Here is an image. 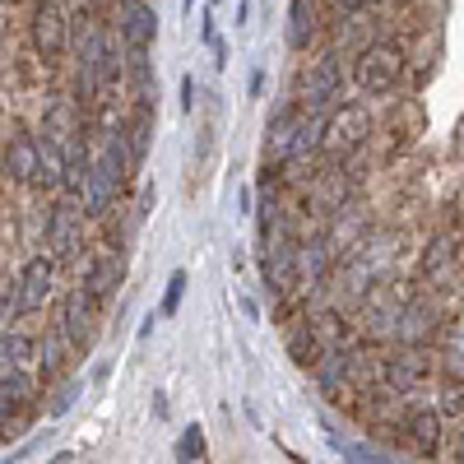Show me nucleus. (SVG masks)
<instances>
[{"mask_svg": "<svg viewBox=\"0 0 464 464\" xmlns=\"http://www.w3.org/2000/svg\"><path fill=\"white\" fill-rule=\"evenodd\" d=\"M33 362H37V339L28 330H5L0 334V376L28 372Z\"/></svg>", "mask_w": 464, "mask_h": 464, "instance_id": "nucleus-16", "label": "nucleus"}, {"mask_svg": "<svg viewBox=\"0 0 464 464\" xmlns=\"http://www.w3.org/2000/svg\"><path fill=\"white\" fill-rule=\"evenodd\" d=\"M418 279L428 284V288H437V293H450V284L459 279L450 237H432L428 242V251H422V260H418Z\"/></svg>", "mask_w": 464, "mask_h": 464, "instance_id": "nucleus-10", "label": "nucleus"}, {"mask_svg": "<svg viewBox=\"0 0 464 464\" xmlns=\"http://www.w3.org/2000/svg\"><path fill=\"white\" fill-rule=\"evenodd\" d=\"M437 330H441V321H437V312H432V302H404L400 306V316H395V343L400 348H428L432 339H437Z\"/></svg>", "mask_w": 464, "mask_h": 464, "instance_id": "nucleus-8", "label": "nucleus"}, {"mask_svg": "<svg viewBox=\"0 0 464 464\" xmlns=\"http://www.w3.org/2000/svg\"><path fill=\"white\" fill-rule=\"evenodd\" d=\"M339 93H343V65H339V56H321V61L306 65L302 98H297L302 111H330L339 102Z\"/></svg>", "mask_w": 464, "mask_h": 464, "instance_id": "nucleus-5", "label": "nucleus"}, {"mask_svg": "<svg viewBox=\"0 0 464 464\" xmlns=\"http://www.w3.org/2000/svg\"><path fill=\"white\" fill-rule=\"evenodd\" d=\"M372 5V0H334V10H348V14H353V10H367Z\"/></svg>", "mask_w": 464, "mask_h": 464, "instance_id": "nucleus-26", "label": "nucleus"}, {"mask_svg": "<svg viewBox=\"0 0 464 464\" xmlns=\"http://www.w3.org/2000/svg\"><path fill=\"white\" fill-rule=\"evenodd\" d=\"M5 177L19 181V186H37V135L19 130L5 144Z\"/></svg>", "mask_w": 464, "mask_h": 464, "instance_id": "nucleus-13", "label": "nucleus"}, {"mask_svg": "<svg viewBox=\"0 0 464 464\" xmlns=\"http://www.w3.org/2000/svg\"><path fill=\"white\" fill-rule=\"evenodd\" d=\"M455 459H464V432L455 437Z\"/></svg>", "mask_w": 464, "mask_h": 464, "instance_id": "nucleus-30", "label": "nucleus"}, {"mask_svg": "<svg viewBox=\"0 0 464 464\" xmlns=\"http://www.w3.org/2000/svg\"><path fill=\"white\" fill-rule=\"evenodd\" d=\"M28 37H33L37 56H43L47 65L70 52V19L61 14L56 0H37V5H33V14H28Z\"/></svg>", "mask_w": 464, "mask_h": 464, "instance_id": "nucleus-3", "label": "nucleus"}, {"mask_svg": "<svg viewBox=\"0 0 464 464\" xmlns=\"http://www.w3.org/2000/svg\"><path fill=\"white\" fill-rule=\"evenodd\" d=\"M121 43L130 47V56L159 43V10L149 0H126L121 5Z\"/></svg>", "mask_w": 464, "mask_h": 464, "instance_id": "nucleus-9", "label": "nucleus"}, {"mask_svg": "<svg viewBox=\"0 0 464 464\" xmlns=\"http://www.w3.org/2000/svg\"><path fill=\"white\" fill-rule=\"evenodd\" d=\"M321 353H325V348H321V339H316V330L312 325H297V330H288V358L297 362V367H316L321 362Z\"/></svg>", "mask_w": 464, "mask_h": 464, "instance_id": "nucleus-18", "label": "nucleus"}, {"mask_svg": "<svg viewBox=\"0 0 464 464\" xmlns=\"http://www.w3.org/2000/svg\"><path fill=\"white\" fill-rule=\"evenodd\" d=\"M404 441L418 455H437L441 450V413L437 409H413L404 418Z\"/></svg>", "mask_w": 464, "mask_h": 464, "instance_id": "nucleus-14", "label": "nucleus"}, {"mask_svg": "<svg viewBox=\"0 0 464 464\" xmlns=\"http://www.w3.org/2000/svg\"><path fill=\"white\" fill-rule=\"evenodd\" d=\"M181 297H186V269H177V275L168 279V293H163V312H159V316H177Z\"/></svg>", "mask_w": 464, "mask_h": 464, "instance_id": "nucleus-23", "label": "nucleus"}, {"mask_svg": "<svg viewBox=\"0 0 464 464\" xmlns=\"http://www.w3.org/2000/svg\"><path fill=\"white\" fill-rule=\"evenodd\" d=\"M89 168H93V149H89V135H70L65 140V177H61V190L80 200L84 186H89Z\"/></svg>", "mask_w": 464, "mask_h": 464, "instance_id": "nucleus-12", "label": "nucleus"}, {"mask_svg": "<svg viewBox=\"0 0 464 464\" xmlns=\"http://www.w3.org/2000/svg\"><path fill=\"white\" fill-rule=\"evenodd\" d=\"M93 306H98V297L84 284H74L65 293V302H61V339L70 348H84L93 339Z\"/></svg>", "mask_w": 464, "mask_h": 464, "instance_id": "nucleus-7", "label": "nucleus"}, {"mask_svg": "<svg viewBox=\"0 0 464 464\" xmlns=\"http://www.w3.org/2000/svg\"><path fill=\"white\" fill-rule=\"evenodd\" d=\"M84 218L89 214H74V196H65L52 214H47V246L56 251V260H74L84 246Z\"/></svg>", "mask_w": 464, "mask_h": 464, "instance_id": "nucleus-6", "label": "nucleus"}, {"mask_svg": "<svg viewBox=\"0 0 464 464\" xmlns=\"http://www.w3.org/2000/svg\"><path fill=\"white\" fill-rule=\"evenodd\" d=\"M441 372H446V381L464 385V325L455 330V339H450V348H446V362H441Z\"/></svg>", "mask_w": 464, "mask_h": 464, "instance_id": "nucleus-21", "label": "nucleus"}, {"mask_svg": "<svg viewBox=\"0 0 464 464\" xmlns=\"http://www.w3.org/2000/svg\"><path fill=\"white\" fill-rule=\"evenodd\" d=\"M121 275H126V265H121V256H111V251H98L93 260H89V269H84V288L98 297V302H107L116 288H121Z\"/></svg>", "mask_w": 464, "mask_h": 464, "instance_id": "nucleus-15", "label": "nucleus"}, {"mask_svg": "<svg viewBox=\"0 0 464 464\" xmlns=\"http://www.w3.org/2000/svg\"><path fill=\"white\" fill-rule=\"evenodd\" d=\"M70 404H74V385H65V391L56 395V404H52V413H65Z\"/></svg>", "mask_w": 464, "mask_h": 464, "instance_id": "nucleus-24", "label": "nucleus"}, {"mask_svg": "<svg viewBox=\"0 0 464 464\" xmlns=\"http://www.w3.org/2000/svg\"><path fill=\"white\" fill-rule=\"evenodd\" d=\"M260 89H265V74H260V70H251V98H260Z\"/></svg>", "mask_w": 464, "mask_h": 464, "instance_id": "nucleus-28", "label": "nucleus"}, {"mask_svg": "<svg viewBox=\"0 0 464 464\" xmlns=\"http://www.w3.org/2000/svg\"><path fill=\"white\" fill-rule=\"evenodd\" d=\"M52 464H74V455H70V450H61V455H52Z\"/></svg>", "mask_w": 464, "mask_h": 464, "instance_id": "nucleus-29", "label": "nucleus"}, {"mask_svg": "<svg viewBox=\"0 0 464 464\" xmlns=\"http://www.w3.org/2000/svg\"><path fill=\"white\" fill-rule=\"evenodd\" d=\"M400 80H404V52H400V43H372V47L358 52V61H353V84H358L362 93L381 98V93H391Z\"/></svg>", "mask_w": 464, "mask_h": 464, "instance_id": "nucleus-2", "label": "nucleus"}, {"mask_svg": "<svg viewBox=\"0 0 464 464\" xmlns=\"http://www.w3.org/2000/svg\"><path fill=\"white\" fill-rule=\"evenodd\" d=\"M56 288V256H33L24 269H19V279H14V312L19 316H33V312H43L47 297Z\"/></svg>", "mask_w": 464, "mask_h": 464, "instance_id": "nucleus-4", "label": "nucleus"}, {"mask_svg": "<svg viewBox=\"0 0 464 464\" xmlns=\"http://www.w3.org/2000/svg\"><path fill=\"white\" fill-rule=\"evenodd\" d=\"M372 140V111L362 102H334L321 121V153L343 163L348 153H358Z\"/></svg>", "mask_w": 464, "mask_h": 464, "instance_id": "nucleus-1", "label": "nucleus"}, {"mask_svg": "<svg viewBox=\"0 0 464 464\" xmlns=\"http://www.w3.org/2000/svg\"><path fill=\"white\" fill-rule=\"evenodd\" d=\"M65 348H70V343L61 339V330L37 343V353H43V362H37V367H43V376H56V372H61V353H65Z\"/></svg>", "mask_w": 464, "mask_h": 464, "instance_id": "nucleus-20", "label": "nucleus"}, {"mask_svg": "<svg viewBox=\"0 0 464 464\" xmlns=\"http://www.w3.org/2000/svg\"><path fill=\"white\" fill-rule=\"evenodd\" d=\"M181 10H196V0H181Z\"/></svg>", "mask_w": 464, "mask_h": 464, "instance_id": "nucleus-31", "label": "nucleus"}, {"mask_svg": "<svg viewBox=\"0 0 464 464\" xmlns=\"http://www.w3.org/2000/svg\"><path fill=\"white\" fill-rule=\"evenodd\" d=\"M200 455H205V432L200 428H186L181 441H177V459L190 464V459H200Z\"/></svg>", "mask_w": 464, "mask_h": 464, "instance_id": "nucleus-22", "label": "nucleus"}, {"mask_svg": "<svg viewBox=\"0 0 464 464\" xmlns=\"http://www.w3.org/2000/svg\"><path fill=\"white\" fill-rule=\"evenodd\" d=\"M190 98H196V80L186 74V80H181V111H190Z\"/></svg>", "mask_w": 464, "mask_h": 464, "instance_id": "nucleus-25", "label": "nucleus"}, {"mask_svg": "<svg viewBox=\"0 0 464 464\" xmlns=\"http://www.w3.org/2000/svg\"><path fill=\"white\" fill-rule=\"evenodd\" d=\"M153 413H159V418H168V395H163V391L153 395Z\"/></svg>", "mask_w": 464, "mask_h": 464, "instance_id": "nucleus-27", "label": "nucleus"}, {"mask_svg": "<svg viewBox=\"0 0 464 464\" xmlns=\"http://www.w3.org/2000/svg\"><path fill=\"white\" fill-rule=\"evenodd\" d=\"M61 177H65V140L37 135V186L61 190Z\"/></svg>", "mask_w": 464, "mask_h": 464, "instance_id": "nucleus-17", "label": "nucleus"}, {"mask_svg": "<svg viewBox=\"0 0 464 464\" xmlns=\"http://www.w3.org/2000/svg\"><path fill=\"white\" fill-rule=\"evenodd\" d=\"M381 376H385V385H391L395 395L418 391L422 376H428V362H422V348H400L395 358H385V362H381Z\"/></svg>", "mask_w": 464, "mask_h": 464, "instance_id": "nucleus-11", "label": "nucleus"}, {"mask_svg": "<svg viewBox=\"0 0 464 464\" xmlns=\"http://www.w3.org/2000/svg\"><path fill=\"white\" fill-rule=\"evenodd\" d=\"M306 43H312V5H306V0H293V10H288V47L302 52Z\"/></svg>", "mask_w": 464, "mask_h": 464, "instance_id": "nucleus-19", "label": "nucleus"}]
</instances>
